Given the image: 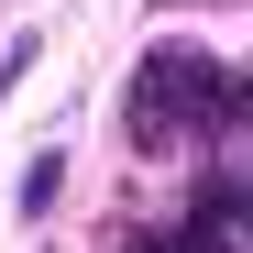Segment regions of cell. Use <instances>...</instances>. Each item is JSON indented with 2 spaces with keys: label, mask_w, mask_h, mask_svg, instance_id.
<instances>
[{
  "label": "cell",
  "mask_w": 253,
  "mask_h": 253,
  "mask_svg": "<svg viewBox=\"0 0 253 253\" xmlns=\"http://www.w3.org/2000/svg\"><path fill=\"white\" fill-rule=\"evenodd\" d=\"M231 110H242V88L187 44H154L143 77H132V143L143 154H165L176 132H231Z\"/></svg>",
  "instance_id": "1"
},
{
  "label": "cell",
  "mask_w": 253,
  "mask_h": 253,
  "mask_svg": "<svg viewBox=\"0 0 253 253\" xmlns=\"http://www.w3.org/2000/svg\"><path fill=\"white\" fill-rule=\"evenodd\" d=\"M55 198H66V154H33L22 165V209H55Z\"/></svg>",
  "instance_id": "2"
},
{
  "label": "cell",
  "mask_w": 253,
  "mask_h": 253,
  "mask_svg": "<svg viewBox=\"0 0 253 253\" xmlns=\"http://www.w3.org/2000/svg\"><path fill=\"white\" fill-rule=\"evenodd\" d=\"M176 11H198V0H176Z\"/></svg>",
  "instance_id": "3"
}]
</instances>
